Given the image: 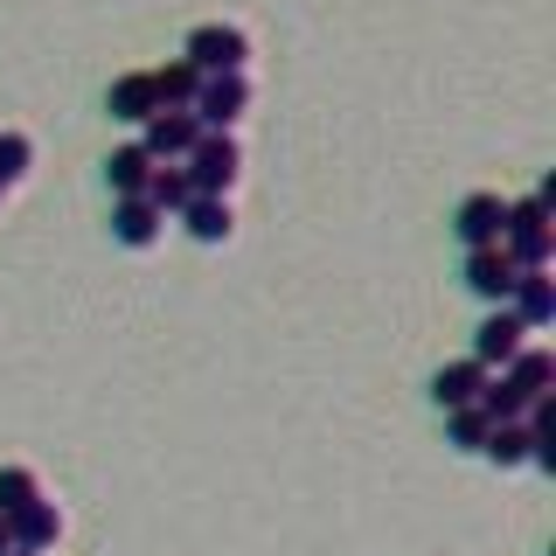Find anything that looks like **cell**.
<instances>
[{"mask_svg": "<svg viewBox=\"0 0 556 556\" xmlns=\"http://www.w3.org/2000/svg\"><path fill=\"white\" fill-rule=\"evenodd\" d=\"M501 251L515 257V271H549V257H556V223H549V208L543 202H508V230H501Z\"/></svg>", "mask_w": 556, "mask_h": 556, "instance_id": "6da1fadb", "label": "cell"}, {"mask_svg": "<svg viewBox=\"0 0 556 556\" xmlns=\"http://www.w3.org/2000/svg\"><path fill=\"white\" fill-rule=\"evenodd\" d=\"M181 174H188V188H195V195H230L237 174H243V147H237V132H202L195 147H188Z\"/></svg>", "mask_w": 556, "mask_h": 556, "instance_id": "7a4b0ae2", "label": "cell"}, {"mask_svg": "<svg viewBox=\"0 0 556 556\" xmlns=\"http://www.w3.org/2000/svg\"><path fill=\"white\" fill-rule=\"evenodd\" d=\"M181 56L202 70V77H223V70H251V35H243L237 22H202L188 28Z\"/></svg>", "mask_w": 556, "mask_h": 556, "instance_id": "3957f363", "label": "cell"}, {"mask_svg": "<svg viewBox=\"0 0 556 556\" xmlns=\"http://www.w3.org/2000/svg\"><path fill=\"white\" fill-rule=\"evenodd\" d=\"M243 112H251V77H243V70L202 77V91H195V126L202 132H230Z\"/></svg>", "mask_w": 556, "mask_h": 556, "instance_id": "277c9868", "label": "cell"}, {"mask_svg": "<svg viewBox=\"0 0 556 556\" xmlns=\"http://www.w3.org/2000/svg\"><path fill=\"white\" fill-rule=\"evenodd\" d=\"M452 230H459L466 251H486V243H501V230H508V202H501L494 188H480V195H466V202H459Z\"/></svg>", "mask_w": 556, "mask_h": 556, "instance_id": "5b68a950", "label": "cell"}, {"mask_svg": "<svg viewBox=\"0 0 556 556\" xmlns=\"http://www.w3.org/2000/svg\"><path fill=\"white\" fill-rule=\"evenodd\" d=\"M521 334H529V327H521L508 306H494V313L480 320V334H473V362H480V369H508L521 348H529Z\"/></svg>", "mask_w": 556, "mask_h": 556, "instance_id": "8992f818", "label": "cell"}, {"mask_svg": "<svg viewBox=\"0 0 556 556\" xmlns=\"http://www.w3.org/2000/svg\"><path fill=\"white\" fill-rule=\"evenodd\" d=\"M202 139L195 112H153L147 126H139V147L153 153V161H188V147Z\"/></svg>", "mask_w": 556, "mask_h": 556, "instance_id": "52a82bcc", "label": "cell"}, {"mask_svg": "<svg viewBox=\"0 0 556 556\" xmlns=\"http://www.w3.org/2000/svg\"><path fill=\"white\" fill-rule=\"evenodd\" d=\"M515 257L501 251V243H486V251H466V286L480 292L486 306H508V292H515Z\"/></svg>", "mask_w": 556, "mask_h": 556, "instance_id": "ba28073f", "label": "cell"}, {"mask_svg": "<svg viewBox=\"0 0 556 556\" xmlns=\"http://www.w3.org/2000/svg\"><path fill=\"white\" fill-rule=\"evenodd\" d=\"M161 230H167V216H161L147 195H118V202H112V237L126 243V251H147V243H161Z\"/></svg>", "mask_w": 556, "mask_h": 556, "instance_id": "9c48e42d", "label": "cell"}, {"mask_svg": "<svg viewBox=\"0 0 556 556\" xmlns=\"http://www.w3.org/2000/svg\"><path fill=\"white\" fill-rule=\"evenodd\" d=\"M8 529H14V549H28V556H49V549L63 543V508H56V501H35V508L8 515Z\"/></svg>", "mask_w": 556, "mask_h": 556, "instance_id": "30bf717a", "label": "cell"}, {"mask_svg": "<svg viewBox=\"0 0 556 556\" xmlns=\"http://www.w3.org/2000/svg\"><path fill=\"white\" fill-rule=\"evenodd\" d=\"M486 376H494V369H480L473 355H466V362H445V369L431 376V396H439V410H473L480 390H486Z\"/></svg>", "mask_w": 556, "mask_h": 556, "instance_id": "8fae6325", "label": "cell"}, {"mask_svg": "<svg viewBox=\"0 0 556 556\" xmlns=\"http://www.w3.org/2000/svg\"><path fill=\"white\" fill-rule=\"evenodd\" d=\"M508 313L529 327V334H535V327H549L556 320V278L549 271H521L515 292H508Z\"/></svg>", "mask_w": 556, "mask_h": 556, "instance_id": "7c38bea8", "label": "cell"}, {"mask_svg": "<svg viewBox=\"0 0 556 556\" xmlns=\"http://www.w3.org/2000/svg\"><path fill=\"white\" fill-rule=\"evenodd\" d=\"M147 77H153V104H161V112H195L202 70L188 63V56H174V63H161V70H147Z\"/></svg>", "mask_w": 556, "mask_h": 556, "instance_id": "4fadbf2b", "label": "cell"}, {"mask_svg": "<svg viewBox=\"0 0 556 556\" xmlns=\"http://www.w3.org/2000/svg\"><path fill=\"white\" fill-rule=\"evenodd\" d=\"M104 112L126 118V126H147L161 104H153V77L147 70H132V77H112V91H104Z\"/></svg>", "mask_w": 556, "mask_h": 556, "instance_id": "5bb4252c", "label": "cell"}, {"mask_svg": "<svg viewBox=\"0 0 556 556\" xmlns=\"http://www.w3.org/2000/svg\"><path fill=\"white\" fill-rule=\"evenodd\" d=\"M181 223H188V237H195V243H230V230H237L230 195H188Z\"/></svg>", "mask_w": 556, "mask_h": 556, "instance_id": "9a60e30c", "label": "cell"}, {"mask_svg": "<svg viewBox=\"0 0 556 556\" xmlns=\"http://www.w3.org/2000/svg\"><path fill=\"white\" fill-rule=\"evenodd\" d=\"M161 167L139 139H126V147H112V161H104V181H112V195H147V174Z\"/></svg>", "mask_w": 556, "mask_h": 556, "instance_id": "2e32d148", "label": "cell"}, {"mask_svg": "<svg viewBox=\"0 0 556 556\" xmlns=\"http://www.w3.org/2000/svg\"><path fill=\"white\" fill-rule=\"evenodd\" d=\"M501 376H508L521 396H549V382H556V355H549V348H521V355H515Z\"/></svg>", "mask_w": 556, "mask_h": 556, "instance_id": "e0dca14e", "label": "cell"}, {"mask_svg": "<svg viewBox=\"0 0 556 556\" xmlns=\"http://www.w3.org/2000/svg\"><path fill=\"white\" fill-rule=\"evenodd\" d=\"M188 195H195V188H188L181 161H161V167L147 174V202L161 208V216H181V208H188Z\"/></svg>", "mask_w": 556, "mask_h": 556, "instance_id": "ac0fdd59", "label": "cell"}, {"mask_svg": "<svg viewBox=\"0 0 556 556\" xmlns=\"http://www.w3.org/2000/svg\"><path fill=\"white\" fill-rule=\"evenodd\" d=\"M535 396H521L508 376H486V390H480V410H486V425H521V410H529Z\"/></svg>", "mask_w": 556, "mask_h": 556, "instance_id": "d6986e66", "label": "cell"}, {"mask_svg": "<svg viewBox=\"0 0 556 556\" xmlns=\"http://www.w3.org/2000/svg\"><path fill=\"white\" fill-rule=\"evenodd\" d=\"M35 501H49L42 480H35L28 466H0V515H22V508H35Z\"/></svg>", "mask_w": 556, "mask_h": 556, "instance_id": "ffe728a7", "label": "cell"}, {"mask_svg": "<svg viewBox=\"0 0 556 556\" xmlns=\"http://www.w3.org/2000/svg\"><path fill=\"white\" fill-rule=\"evenodd\" d=\"M480 452H486L494 466H529V459H535V445H529V431H521V425H494Z\"/></svg>", "mask_w": 556, "mask_h": 556, "instance_id": "44dd1931", "label": "cell"}, {"mask_svg": "<svg viewBox=\"0 0 556 556\" xmlns=\"http://www.w3.org/2000/svg\"><path fill=\"white\" fill-rule=\"evenodd\" d=\"M28 167H35V139L28 132H0V188L28 181Z\"/></svg>", "mask_w": 556, "mask_h": 556, "instance_id": "7402d4cb", "label": "cell"}, {"mask_svg": "<svg viewBox=\"0 0 556 556\" xmlns=\"http://www.w3.org/2000/svg\"><path fill=\"white\" fill-rule=\"evenodd\" d=\"M445 417H452V445H459V452H480V445H486V431H494L480 404H473V410H445Z\"/></svg>", "mask_w": 556, "mask_h": 556, "instance_id": "603a6c76", "label": "cell"}, {"mask_svg": "<svg viewBox=\"0 0 556 556\" xmlns=\"http://www.w3.org/2000/svg\"><path fill=\"white\" fill-rule=\"evenodd\" d=\"M14 549V529H8V515H0V556H8Z\"/></svg>", "mask_w": 556, "mask_h": 556, "instance_id": "cb8c5ba5", "label": "cell"}, {"mask_svg": "<svg viewBox=\"0 0 556 556\" xmlns=\"http://www.w3.org/2000/svg\"><path fill=\"white\" fill-rule=\"evenodd\" d=\"M8 556H28V549H8Z\"/></svg>", "mask_w": 556, "mask_h": 556, "instance_id": "d4e9b609", "label": "cell"}, {"mask_svg": "<svg viewBox=\"0 0 556 556\" xmlns=\"http://www.w3.org/2000/svg\"><path fill=\"white\" fill-rule=\"evenodd\" d=\"M0 195H8V188H0Z\"/></svg>", "mask_w": 556, "mask_h": 556, "instance_id": "484cf974", "label": "cell"}]
</instances>
